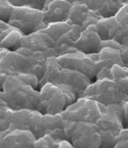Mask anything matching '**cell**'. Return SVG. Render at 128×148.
<instances>
[{
  "label": "cell",
  "mask_w": 128,
  "mask_h": 148,
  "mask_svg": "<svg viewBox=\"0 0 128 148\" xmlns=\"http://www.w3.org/2000/svg\"><path fill=\"white\" fill-rule=\"evenodd\" d=\"M64 131L66 137L74 148H99L101 136L95 124L87 121H65Z\"/></svg>",
  "instance_id": "cell-6"
},
{
  "label": "cell",
  "mask_w": 128,
  "mask_h": 148,
  "mask_svg": "<svg viewBox=\"0 0 128 148\" xmlns=\"http://www.w3.org/2000/svg\"><path fill=\"white\" fill-rule=\"evenodd\" d=\"M56 42L50 35L42 30L27 35H24L21 42V47L31 51H46L55 48Z\"/></svg>",
  "instance_id": "cell-15"
},
{
  "label": "cell",
  "mask_w": 128,
  "mask_h": 148,
  "mask_svg": "<svg viewBox=\"0 0 128 148\" xmlns=\"http://www.w3.org/2000/svg\"><path fill=\"white\" fill-rule=\"evenodd\" d=\"M101 38L99 36L96 24H91L83 30L80 37L75 42L74 47L86 54L98 53Z\"/></svg>",
  "instance_id": "cell-13"
},
{
  "label": "cell",
  "mask_w": 128,
  "mask_h": 148,
  "mask_svg": "<svg viewBox=\"0 0 128 148\" xmlns=\"http://www.w3.org/2000/svg\"><path fill=\"white\" fill-rule=\"evenodd\" d=\"M71 26L72 25L69 24L67 21L56 22L48 24L47 27L42 29V31L48 34L54 40L57 42L62 35L69 32L71 28Z\"/></svg>",
  "instance_id": "cell-20"
},
{
  "label": "cell",
  "mask_w": 128,
  "mask_h": 148,
  "mask_svg": "<svg viewBox=\"0 0 128 148\" xmlns=\"http://www.w3.org/2000/svg\"><path fill=\"white\" fill-rule=\"evenodd\" d=\"M15 110L0 100V132L8 130L14 118Z\"/></svg>",
  "instance_id": "cell-21"
},
{
  "label": "cell",
  "mask_w": 128,
  "mask_h": 148,
  "mask_svg": "<svg viewBox=\"0 0 128 148\" xmlns=\"http://www.w3.org/2000/svg\"><path fill=\"white\" fill-rule=\"evenodd\" d=\"M98 61L101 69L103 67L112 69L115 64L125 66L121 57V50L112 47L101 49L98 53Z\"/></svg>",
  "instance_id": "cell-18"
},
{
  "label": "cell",
  "mask_w": 128,
  "mask_h": 148,
  "mask_svg": "<svg viewBox=\"0 0 128 148\" xmlns=\"http://www.w3.org/2000/svg\"><path fill=\"white\" fill-rule=\"evenodd\" d=\"M78 2L85 4L91 10L99 14V12L102 9L106 0H78Z\"/></svg>",
  "instance_id": "cell-27"
},
{
  "label": "cell",
  "mask_w": 128,
  "mask_h": 148,
  "mask_svg": "<svg viewBox=\"0 0 128 148\" xmlns=\"http://www.w3.org/2000/svg\"><path fill=\"white\" fill-rule=\"evenodd\" d=\"M101 136V148H112L117 143V137L124 129L121 104L107 106L95 123Z\"/></svg>",
  "instance_id": "cell-5"
},
{
  "label": "cell",
  "mask_w": 128,
  "mask_h": 148,
  "mask_svg": "<svg viewBox=\"0 0 128 148\" xmlns=\"http://www.w3.org/2000/svg\"><path fill=\"white\" fill-rule=\"evenodd\" d=\"M15 6L9 3L8 0H0V20L9 23Z\"/></svg>",
  "instance_id": "cell-24"
},
{
  "label": "cell",
  "mask_w": 128,
  "mask_h": 148,
  "mask_svg": "<svg viewBox=\"0 0 128 148\" xmlns=\"http://www.w3.org/2000/svg\"><path fill=\"white\" fill-rule=\"evenodd\" d=\"M83 30L84 28L82 27L74 24L69 32L62 35L57 40L54 49L58 54V57L63 54L69 53L78 50L74 47V44L80 37Z\"/></svg>",
  "instance_id": "cell-17"
},
{
  "label": "cell",
  "mask_w": 128,
  "mask_h": 148,
  "mask_svg": "<svg viewBox=\"0 0 128 148\" xmlns=\"http://www.w3.org/2000/svg\"><path fill=\"white\" fill-rule=\"evenodd\" d=\"M106 107L88 97H80L61 113L65 121H87L95 124Z\"/></svg>",
  "instance_id": "cell-8"
},
{
  "label": "cell",
  "mask_w": 128,
  "mask_h": 148,
  "mask_svg": "<svg viewBox=\"0 0 128 148\" xmlns=\"http://www.w3.org/2000/svg\"><path fill=\"white\" fill-rule=\"evenodd\" d=\"M118 88L121 92L128 96V76L125 78H122L116 81Z\"/></svg>",
  "instance_id": "cell-28"
},
{
  "label": "cell",
  "mask_w": 128,
  "mask_h": 148,
  "mask_svg": "<svg viewBox=\"0 0 128 148\" xmlns=\"http://www.w3.org/2000/svg\"><path fill=\"white\" fill-rule=\"evenodd\" d=\"M46 1L47 0H31V7L43 10L45 9V6H46Z\"/></svg>",
  "instance_id": "cell-31"
},
{
  "label": "cell",
  "mask_w": 128,
  "mask_h": 148,
  "mask_svg": "<svg viewBox=\"0 0 128 148\" xmlns=\"http://www.w3.org/2000/svg\"><path fill=\"white\" fill-rule=\"evenodd\" d=\"M120 140H128V128H124L118 136L117 141Z\"/></svg>",
  "instance_id": "cell-36"
},
{
  "label": "cell",
  "mask_w": 128,
  "mask_h": 148,
  "mask_svg": "<svg viewBox=\"0 0 128 148\" xmlns=\"http://www.w3.org/2000/svg\"><path fill=\"white\" fill-rule=\"evenodd\" d=\"M36 140L30 130L15 129L0 132L1 148H35Z\"/></svg>",
  "instance_id": "cell-11"
},
{
  "label": "cell",
  "mask_w": 128,
  "mask_h": 148,
  "mask_svg": "<svg viewBox=\"0 0 128 148\" xmlns=\"http://www.w3.org/2000/svg\"><path fill=\"white\" fill-rule=\"evenodd\" d=\"M24 36L20 30L0 20V48L17 50L21 47Z\"/></svg>",
  "instance_id": "cell-16"
},
{
  "label": "cell",
  "mask_w": 128,
  "mask_h": 148,
  "mask_svg": "<svg viewBox=\"0 0 128 148\" xmlns=\"http://www.w3.org/2000/svg\"><path fill=\"white\" fill-rule=\"evenodd\" d=\"M59 141L60 140H56L51 134H46L37 139L35 148H59Z\"/></svg>",
  "instance_id": "cell-23"
},
{
  "label": "cell",
  "mask_w": 128,
  "mask_h": 148,
  "mask_svg": "<svg viewBox=\"0 0 128 148\" xmlns=\"http://www.w3.org/2000/svg\"><path fill=\"white\" fill-rule=\"evenodd\" d=\"M64 125L65 120L61 114H42L37 110L22 109L15 110L8 130L15 129L30 130L36 139L46 134H51L56 140H61L67 139Z\"/></svg>",
  "instance_id": "cell-1"
},
{
  "label": "cell",
  "mask_w": 128,
  "mask_h": 148,
  "mask_svg": "<svg viewBox=\"0 0 128 148\" xmlns=\"http://www.w3.org/2000/svg\"><path fill=\"white\" fill-rule=\"evenodd\" d=\"M101 18V16L88 5L77 2L72 4L67 21L71 25H79L85 29L91 24H97Z\"/></svg>",
  "instance_id": "cell-12"
},
{
  "label": "cell",
  "mask_w": 128,
  "mask_h": 148,
  "mask_svg": "<svg viewBox=\"0 0 128 148\" xmlns=\"http://www.w3.org/2000/svg\"><path fill=\"white\" fill-rule=\"evenodd\" d=\"M16 77L20 78L21 80L25 82L26 83L29 84L35 89H39V83H40V79L37 75L34 74H19L16 75Z\"/></svg>",
  "instance_id": "cell-25"
},
{
  "label": "cell",
  "mask_w": 128,
  "mask_h": 148,
  "mask_svg": "<svg viewBox=\"0 0 128 148\" xmlns=\"http://www.w3.org/2000/svg\"><path fill=\"white\" fill-rule=\"evenodd\" d=\"M39 89L40 102L37 110L42 114H61L77 100L74 92L64 85L46 82Z\"/></svg>",
  "instance_id": "cell-4"
},
{
  "label": "cell",
  "mask_w": 128,
  "mask_h": 148,
  "mask_svg": "<svg viewBox=\"0 0 128 148\" xmlns=\"http://www.w3.org/2000/svg\"><path fill=\"white\" fill-rule=\"evenodd\" d=\"M46 82L68 86L74 92L78 99L84 96L87 88L92 83V80L80 71L61 66L56 57H50L47 60L46 73L40 79L39 89Z\"/></svg>",
  "instance_id": "cell-3"
},
{
  "label": "cell",
  "mask_w": 128,
  "mask_h": 148,
  "mask_svg": "<svg viewBox=\"0 0 128 148\" xmlns=\"http://www.w3.org/2000/svg\"><path fill=\"white\" fill-rule=\"evenodd\" d=\"M72 4L67 0H53L47 3L43 10L44 22L51 23L67 21Z\"/></svg>",
  "instance_id": "cell-14"
},
{
  "label": "cell",
  "mask_w": 128,
  "mask_h": 148,
  "mask_svg": "<svg viewBox=\"0 0 128 148\" xmlns=\"http://www.w3.org/2000/svg\"><path fill=\"white\" fill-rule=\"evenodd\" d=\"M110 39L128 47V24H121L116 21L110 30Z\"/></svg>",
  "instance_id": "cell-19"
},
{
  "label": "cell",
  "mask_w": 128,
  "mask_h": 148,
  "mask_svg": "<svg viewBox=\"0 0 128 148\" xmlns=\"http://www.w3.org/2000/svg\"><path fill=\"white\" fill-rule=\"evenodd\" d=\"M124 3H128V0H123Z\"/></svg>",
  "instance_id": "cell-37"
},
{
  "label": "cell",
  "mask_w": 128,
  "mask_h": 148,
  "mask_svg": "<svg viewBox=\"0 0 128 148\" xmlns=\"http://www.w3.org/2000/svg\"><path fill=\"white\" fill-rule=\"evenodd\" d=\"M121 57L123 60V64L126 67H128V47L124 46L123 49L121 50Z\"/></svg>",
  "instance_id": "cell-33"
},
{
  "label": "cell",
  "mask_w": 128,
  "mask_h": 148,
  "mask_svg": "<svg viewBox=\"0 0 128 148\" xmlns=\"http://www.w3.org/2000/svg\"><path fill=\"white\" fill-rule=\"evenodd\" d=\"M0 100L14 110H37L40 91L15 75H8L1 86Z\"/></svg>",
  "instance_id": "cell-2"
},
{
  "label": "cell",
  "mask_w": 128,
  "mask_h": 148,
  "mask_svg": "<svg viewBox=\"0 0 128 148\" xmlns=\"http://www.w3.org/2000/svg\"><path fill=\"white\" fill-rule=\"evenodd\" d=\"M59 64L63 67L78 71L88 75L91 80L95 78L101 67L98 61V53L86 54L77 50L57 57Z\"/></svg>",
  "instance_id": "cell-10"
},
{
  "label": "cell",
  "mask_w": 128,
  "mask_h": 148,
  "mask_svg": "<svg viewBox=\"0 0 128 148\" xmlns=\"http://www.w3.org/2000/svg\"><path fill=\"white\" fill-rule=\"evenodd\" d=\"M59 148H74L70 141L68 140H61L59 141Z\"/></svg>",
  "instance_id": "cell-34"
},
{
  "label": "cell",
  "mask_w": 128,
  "mask_h": 148,
  "mask_svg": "<svg viewBox=\"0 0 128 148\" xmlns=\"http://www.w3.org/2000/svg\"><path fill=\"white\" fill-rule=\"evenodd\" d=\"M112 78L115 81H117L122 78L128 76V67L120 66L119 64H115L111 69Z\"/></svg>",
  "instance_id": "cell-26"
},
{
  "label": "cell",
  "mask_w": 128,
  "mask_h": 148,
  "mask_svg": "<svg viewBox=\"0 0 128 148\" xmlns=\"http://www.w3.org/2000/svg\"><path fill=\"white\" fill-rule=\"evenodd\" d=\"M114 148H128V140H118Z\"/></svg>",
  "instance_id": "cell-35"
},
{
  "label": "cell",
  "mask_w": 128,
  "mask_h": 148,
  "mask_svg": "<svg viewBox=\"0 0 128 148\" xmlns=\"http://www.w3.org/2000/svg\"><path fill=\"white\" fill-rule=\"evenodd\" d=\"M102 78H112V79H113L111 69L108 68V67H103L101 70L99 71L98 75L96 76V80L97 79H102Z\"/></svg>",
  "instance_id": "cell-29"
},
{
  "label": "cell",
  "mask_w": 128,
  "mask_h": 148,
  "mask_svg": "<svg viewBox=\"0 0 128 148\" xmlns=\"http://www.w3.org/2000/svg\"><path fill=\"white\" fill-rule=\"evenodd\" d=\"M122 107V117L124 128H128V100L121 103Z\"/></svg>",
  "instance_id": "cell-30"
},
{
  "label": "cell",
  "mask_w": 128,
  "mask_h": 148,
  "mask_svg": "<svg viewBox=\"0 0 128 148\" xmlns=\"http://www.w3.org/2000/svg\"><path fill=\"white\" fill-rule=\"evenodd\" d=\"M83 97L95 100L106 107L121 104L128 100V96L120 91L116 81L112 78L97 79L90 84Z\"/></svg>",
  "instance_id": "cell-7"
},
{
  "label": "cell",
  "mask_w": 128,
  "mask_h": 148,
  "mask_svg": "<svg viewBox=\"0 0 128 148\" xmlns=\"http://www.w3.org/2000/svg\"><path fill=\"white\" fill-rule=\"evenodd\" d=\"M9 24L27 35L47 27L44 22V12L31 6H15Z\"/></svg>",
  "instance_id": "cell-9"
},
{
  "label": "cell",
  "mask_w": 128,
  "mask_h": 148,
  "mask_svg": "<svg viewBox=\"0 0 128 148\" xmlns=\"http://www.w3.org/2000/svg\"><path fill=\"white\" fill-rule=\"evenodd\" d=\"M116 16L110 17H101L98 23L96 24L99 36L101 40H109L110 39V30L113 26V24L116 22Z\"/></svg>",
  "instance_id": "cell-22"
},
{
  "label": "cell",
  "mask_w": 128,
  "mask_h": 148,
  "mask_svg": "<svg viewBox=\"0 0 128 148\" xmlns=\"http://www.w3.org/2000/svg\"><path fill=\"white\" fill-rule=\"evenodd\" d=\"M9 3L14 6H31V0H8Z\"/></svg>",
  "instance_id": "cell-32"
}]
</instances>
